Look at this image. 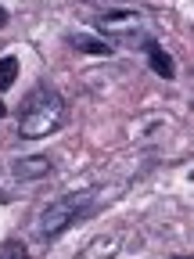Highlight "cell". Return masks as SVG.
Wrapping results in <instances>:
<instances>
[{
    "label": "cell",
    "mask_w": 194,
    "mask_h": 259,
    "mask_svg": "<svg viewBox=\"0 0 194 259\" xmlns=\"http://www.w3.org/2000/svg\"><path fill=\"white\" fill-rule=\"evenodd\" d=\"M144 54H148V65H151V72H155V76H162V79H173V76H176V65H173L169 51H162L155 40L144 44Z\"/></svg>",
    "instance_id": "cell-6"
},
{
    "label": "cell",
    "mask_w": 194,
    "mask_h": 259,
    "mask_svg": "<svg viewBox=\"0 0 194 259\" xmlns=\"http://www.w3.org/2000/svg\"><path fill=\"white\" fill-rule=\"evenodd\" d=\"M0 259H29V248L22 241H8L4 248H0Z\"/></svg>",
    "instance_id": "cell-8"
},
{
    "label": "cell",
    "mask_w": 194,
    "mask_h": 259,
    "mask_svg": "<svg viewBox=\"0 0 194 259\" xmlns=\"http://www.w3.org/2000/svg\"><path fill=\"white\" fill-rule=\"evenodd\" d=\"M4 112H8V108H4V101H0V119H4Z\"/></svg>",
    "instance_id": "cell-10"
},
{
    "label": "cell",
    "mask_w": 194,
    "mask_h": 259,
    "mask_svg": "<svg viewBox=\"0 0 194 259\" xmlns=\"http://www.w3.org/2000/svg\"><path fill=\"white\" fill-rule=\"evenodd\" d=\"M65 44L76 47V51H83V54H93V58H108V54L115 51V44L93 40V36H86V32H69V36H65Z\"/></svg>",
    "instance_id": "cell-5"
},
{
    "label": "cell",
    "mask_w": 194,
    "mask_h": 259,
    "mask_svg": "<svg viewBox=\"0 0 194 259\" xmlns=\"http://www.w3.org/2000/svg\"><path fill=\"white\" fill-rule=\"evenodd\" d=\"M97 29H101V40L112 36V40H119L126 47H140V51H144V44L155 40L151 29H144V18L137 11H108V15H101Z\"/></svg>",
    "instance_id": "cell-3"
},
{
    "label": "cell",
    "mask_w": 194,
    "mask_h": 259,
    "mask_svg": "<svg viewBox=\"0 0 194 259\" xmlns=\"http://www.w3.org/2000/svg\"><path fill=\"white\" fill-rule=\"evenodd\" d=\"M11 173L18 180H40V177H51L54 173V162L47 155H29V158H15L11 162Z\"/></svg>",
    "instance_id": "cell-4"
},
{
    "label": "cell",
    "mask_w": 194,
    "mask_h": 259,
    "mask_svg": "<svg viewBox=\"0 0 194 259\" xmlns=\"http://www.w3.org/2000/svg\"><path fill=\"white\" fill-rule=\"evenodd\" d=\"M65 122H69V105H65V97L54 87L40 83L36 94H32L29 101L22 105V112H18V137L40 141V137L58 134Z\"/></svg>",
    "instance_id": "cell-1"
},
{
    "label": "cell",
    "mask_w": 194,
    "mask_h": 259,
    "mask_svg": "<svg viewBox=\"0 0 194 259\" xmlns=\"http://www.w3.org/2000/svg\"><path fill=\"white\" fill-rule=\"evenodd\" d=\"M93 198H97V191L86 187V191L61 194L58 202H51V205L40 212V220H36V234H40V241H54V238H61L76 220H83V216L93 209Z\"/></svg>",
    "instance_id": "cell-2"
},
{
    "label": "cell",
    "mask_w": 194,
    "mask_h": 259,
    "mask_svg": "<svg viewBox=\"0 0 194 259\" xmlns=\"http://www.w3.org/2000/svg\"><path fill=\"white\" fill-rule=\"evenodd\" d=\"M173 259H187V255H173Z\"/></svg>",
    "instance_id": "cell-11"
},
{
    "label": "cell",
    "mask_w": 194,
    "mask_h": 259,
    "mask_svg": "<svg viewBox=\"0 0 194 259\" xmlns=\"http://www.w3.org/2000/svg\"><path fill=\"white\" fill-rule=\"evenodd\" d=\"M8 18H11V15H8V8H0V29L8 25Z\"/></svg>",
    "instance_id": "cell-9"
},
{
    "label": "cell",
    "mask_w": 194,
    "mask_h": 259,
    "mask_svg": "<svg viewBox=\"0 0 194 259\" xmlns=\"http://www.w3.org/2000/svg\"><path fill=\"white\" fill-rule=\"evenodd\" d=\"M18 72H22V65H18V58H15V54H4V58H0V94L15 87Z\"/></svg>",
    "instance_id": "cell-7"
}]
</instances>
